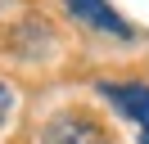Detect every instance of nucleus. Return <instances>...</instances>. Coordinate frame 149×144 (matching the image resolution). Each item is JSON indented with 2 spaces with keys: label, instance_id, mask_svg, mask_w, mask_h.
Here are the masks:
<instances>
[{
  "label": "nucleus",
  "instance_id": "4",
  "mask_svg": "<svg viewBox=\"0 0 149 144\" xmlns=\"http://www.w3.org/2000/svg\"><path fill=\"white\" fill-rule=\"evenodd\" d=\"M9 108H14V90H9V81H0V126L9 117Z\"/></svg>",
  "mask_w": 149,
  "mask_h": 144
},
{
  "label": "nucleus",
  "instance_id": "3",
  "mask_svg": "<svg viewBox=\"0 0 149 144\" xmlns=\"http://www.w3.org/2000/svg\"><path fill=\"white\" fill-rule=\"evenodd\" d=\"M100 90H104L127 117H136V122L149 131V86H100Z\"/></svg>",
  "mask_w": 149,
  "mask_h": 144
},
{
  "label": "nucleus",
  "instance_id": "5",
  "mask_svg": "<svg viewBox=\"0 0 149 144\" xmlns=\"http://www.w3.org/2000/svg\"><path fill=\"white\" fill-rule=\"evenodd\" d=\"M140 144H149V131H145V135H140Z\"/></svg>",
  "mask_w": 149,
  "mask_h": 144
},
{
  "label": "nucleus",
  "instance_id": "2",
  "mask_svg": "<svg viewBox=\"0 0 149 144\" xmlns=\"http://www.w3.org/2000/svg\"><path fill=\"white\" fill-rule=\"evenodd\" d=\"M68 9H72V18H81L86 27H95V32H109V36H131V27L122 23L118 14H113L104 0H68Z\"/></svg>",
  "mask_w": 149,
  "mask_h": 144
},
{
  "label": "nucleus",
  "instance_id": "1",
  "mask_svg": "<svg viewBox=\"0 0 149 144\" xmlns=\"http://www.w3.org/2000/svg\"><path fill=\"white\" fill-rule=\"evenodd\" d=\"M41 144H113L95 117L86 113H59L41 126Z\"/></svg>",
  "mask_w": 149,
  "mask_h": 144
}]
</instances>
